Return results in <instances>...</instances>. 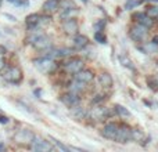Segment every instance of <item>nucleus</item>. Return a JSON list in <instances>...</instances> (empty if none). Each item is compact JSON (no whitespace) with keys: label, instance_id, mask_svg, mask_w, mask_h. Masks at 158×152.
Returning <instances> with one entry per match:
<instances>
[{"label":"nucleus","instance_id":"obj_30","mask_svg":"<svg viewBox=\"0 0 158 152\" xmlns=\"http://www.w3.org/2000/svg\"><path fill=\"white\" fill-rule=\"evenodd\" d=\"M53 141H54L56 144H57V147H58V148H61V150H63V151H65V152H67V151L69 150L68 147H65V145H63V144H61V142L58 141V140H53Z\"/></svg>","mask_w":158,"mask_h":152},{"label":"nucleus","instance_id":"obj_23","mask_svg":"<svg viewBox=\"0 0 158 152\" xmlns=\"http://www.w3.org/2000/svg\"><path fill=\"white\" fill-rule=\"evenodd\" d=\"M144 51L150 53V54H154V53H158V44H156L154 42H150L144 46Z\"/></svg>","mask_w":158,"mask_h":152},{"label":"nucleus","instance_id":"obj_33","mask_svg":"<svg viewBox=\"0 0 158 152\" xmlns=\"http://www.w3.org/2000/svg\"><path fill=\"white\" fill-rule=\"evenodd\" d=\"M4 15H6V17H7V18H8V19H10V21H13V22H14V21H15V18H14V17H13V15H8V14H4Z\"/></svg>","mask_w":158,"mask_h":152},{"label":"nucleus","instance_id":"obj_7","mask_svg":"<svg viewBox=\"0 0 158 152\" xmlns=\"http://www.w3.org/2000/svg\"><path fill=\"white\" fill-rule=\"evenodd\" d=\"M4 79L7 82H10V83H14V84L19 83V82H21V79H22L21 69H19L18 66H13V68H10L7 71V74L4 75Z\"/></svg>","mask_w":158,"mask_h":152},{"label":"nucleus","instance_id":"obj_11","mask_svg":"<svg viewBox=\"0 0 158 152\" xmlns=\"http://www.w3.org/2000/svg\"><path fill=\"white\" fill-rule=\"evenodd\" d=\"M110 111L107 108H103V106H96V108L92 109L90 112V116L92 119H96V120H101V119H106L107 116H110Z\"/></svg>","mask_w":158,"mask_h":152},{"label":"nucleus","instance_id":"obj_32","mask_svg":"<svg viewBox=\"0 0 158 152\" xmlns=\"http://www.w3.org/2000/svg\"><path fill=\"white\" fill-rule=\"evenodd\" d=\"M4 65H6V61H4V58H3V57H0V71H2V69L4 68Z\"/></svg>","mask_w":158,"mask_h":152},{"label":"nucleus","instance_id":"obj_13","mask_svg":"<svg viewBox=\"0 0 158 152\" xmlns=\"http://www.w3.org/2000/svg\"><path fill=\"white\" fill-rule=\"evenodd\" d=\"M133 18L136 19L139 24L144 25V26L150 28L151 25H153V18H151L150 15H147V13H136L133 14Z\"/></svg>","mask_w":158,"mask_h":152},{"label":"nucleus","instance_id":"obj_6","mask_svg":"<svg viewBox=\"0 0 158 152\" xmlns=\"http://www.w3.org/2000/svg\"><path fill=\"white\" fill-rule=\"evenodd\" d=\"M31 43L33 44V47L38 50H46L47 47L50 46V39L47 38L46 35H36L32 38V42Z\"/></svg>","mask_w":158,"mask_h":152},{"label":"nucleus","instance_id":"obj_1","mask_svg":"<svg viewBox=\"0 0 158 152\" xmlns=\"http://www.w3.org/2000/svg\"><path fill=\"white\" fill-rule=\"evenodd\" d=\"M33 65L43 74H49L53 69H56V62L52 60L50 57H42V58H36L33 60Z\"/></svg>","mask_w":158,"mask_h":152},{"label":"nucleus","instance_id":"obj_19","mask_svg":"<svg viewBox=\"0 0 158 152\" xmlns=\"http://www.w3.org/2000/svg\"><path fill=\"white\" fill-rule=\"evenodd\" d=\"M87 42L89 40H87V38L85 35H77L75 39H74V44H75L77 49H83V47H86Z\"/></svg>","mask_w":158,"mask_h":152},{"label":"nucleus","instance_id":"obj_26","mask_svg":"<svg viewBox=\"0 0 158 152\" xmlns=\"http://www.w3.org/2000/svg\"><path fill=\"white\" fill-rule=\"evenodd\" d=\"M142 2H137V0H129L128 3L125 4V8L126 10H131V8H133V7H136V6H139Z\"/></svg>","mask_w":158,"mask_h":152},{"label":"nucleus","instance_id":"obj_5","mask_svg":"<svg viewBox=\"0 0 158 152\" xmlns=\"http://www.w3.org/2000/svg\"><path fill=\"white\" fill-rule=\"evenodd\" d=\"M31 148H32L33 151H39V152H49L53 150L52 144L47 141H44V140L39 138V137H35L32 141V144H31Z\"/></svg>","mask_w":158,"mask_h":152},{"label":"nucleus","instance_id":"obj_37","mask_svg":"<svg viewBox=\"0 0 158 152\" xmlns=\"http://www.w3.org/2000/svg\"><path fill=\"white\" fill-rule=\"evenodd\" d=\"M2 2H3V0H0V6H2Z\"/></svg>","mask_w":158,"mask_h":152},{"label":"nucleus","instance_id":"obj_27","mask_svg":"<svg viewBox=\"0 0 158 152\" xmlns=\"http://www.w3.org/2000/svg\"><path fill=\"white\" fill-rule=\"evenodd\" d=\"M132 134H133V140H137V141H140V140L143 138V133L140 130H137V129L132 130Z\"/></svg>","mask_w":158,"mask_h":152},{"label":"nucleus","instance_id":"obj_35","mask_svg":"<svg viewBox=\"0 0 158 152\" xmlns=\"http://www.w3.org/2000/svg\"><path fill=\"white\" fill-rule=\"evenodd\" d=\"M82 2H83V3H87V0H82Z\"/></svg>","mask_w":158,"mask_h":152},{"label":"nucleus","instance_id":"obj_25","mask_svg":"<svg viewBox=\"0 0 158 152\" xmlns=\"http://www.w3.org/2000/svg\"><path fill=\"white\" fill-rule=\"evenodd\" d=\"M94 39H96V42H98V43H101V44H104L107 42V38L101 32H96L94 33Z\"/></svg>","mask_w":158,"mask_h":152},{"label":"nucleus","instance_id":"obj_15","mask_svg":"<svg viewBox=\"0 0 158 152\" xmlns=\"http://www.w3.org/2000/svg\"><path fill=\"white\" fill-rule=\"evenodd\" d=\"M39 22H40V15H39V14H32V15L27 17L28 29H35V28L39 25Z\"/></svg>","mask_w":158,"mask_h":152},{"label":"nucleus","instance_id":"obj_34","mask_svg":"<svg viewBox=\"0 0 158 152\" xmlns=\"http://www.w3.org/2000/svg\"><path fill=\"white\" fill-rule=\"evenodd\" d=\"M151 42H154V43H156V44H158V36H156V38H154Z\"/></svg>","mask_w":158,"mask_h":152},{"label":"nucleus","instance_id":"obj_17","mask_svg":"<svg viewBox=\"0 0 158 152\" xmlns=\"http://www.w3.org/2000/svg\"><path fill=\"white\" fill-rule=\"evenodd\" d=\"M98 80H100V84L103 87H106V89H108V87L112 86V78L110 74H107V72H104V74L100 75V78H98Z\"/></svg>","mask_w":158,"mask_h":152},{"label":"nucleus","instance_id":"obj_3","mask_svg":"<svg viewBox=\"0 0 158 152\" xmlns=\"http://www.w3.org/2000/svg\"><path fill=\"white\" fill-rule=\"evenodd\" d=\"M33 138H35V134L32 133L28 129H22V130H18L14 136V141L17 144H32Z\"/></svg>","mask_w":158,"mask_h":152},{"label":"nucleus","instance_id":"obj_16","mask_svg":"<svg viewBox=\"0 0 158 152\" xmlns=\"http://www.w3.org/2000/svg\"><path fill=\"white\" fill-rule=\"evenodd\" d=\"M58 6H60V0H47L43 3V10L47 13H53L58 10Z\"/></svg>","mask_w":158,"mask_h":152},{"label":"nucleus","instance_id":"obj_2","mask_svg":"<svg viewBox=\"0 0 158 152\" xmlns=\"http://www.w3.org/2000/svg\"><path fill=\"white\" fill-rule=\"evenodd\" d=\"M131 140H133L132 129L129 127V126H126V125H119L114 141L115 142H119V144H125V142H129Z\"/></svg>","mask_w":158,"mask_h":152},{"label":"nucleus","instance_id":"obj_18","mask_svg":"<svg viewBox=\"0 0 158 152\" xmlns=\"http://www.w3.org/2000/svg\"><path fill=\"white\" fill-rule=\"evenodd\" d=\"M85 84H86V83H83V82L77 80V79H75V80L69 84V90H71L72 93H77V94H79L81 91H83V90H85Z\"/></svg>","mask_w":158,"mask_h":152},{"label":"nucleus","instance_id":"obj_4","mask_svg":"<svg viewBox=\"0 0 158 152\" xmlns=\"http://www.w3.org/2000/svg\"><path fill=\"white\" fill-rule=\"evenodd\" d=\"M147 29H148L147 26H144V25H142V24L137 22V25H135V26L131 28L129 35H131V38L133 39L135 42H140L146 38V35H147Z\"/></svg>","mask_w":158,"mask_h":152},{"label":"nucleus","instance_id":"obj_36","mask_svg":"<svg viewBox=\"0 0 158 152\" xmlns=\"http://www.w3.org/2000/svg\"><path fill=\"white\" fill-rule=\"evenodd\" d=\"M151 2H158V0H151Z\"/></svg>","mask_w":158,"mask_h":152},{"label":"nucleus","instance_id":"obj_22","mask_svg":"<svg viewBox=\"0 0 158 152\" xmlns=\"http://www.w3.org/2000/svg\"><path fill=\"white\" fill-rule=\"evenodd\" d=\"M119 61L123 66H126V68L135 71V66H133V64H132V61L129 60V57H126V55H119Z\"/></svg>","mask_w":158,"mask_h":152},{"label":"nucleus","instance_id":"obj_20","mask_svg":"<svg viewBox=\"0 0 158 152\" xmlns=\"http://www.w3.org/2000/svg\"><path fill=\"white\" fill-rule=\"evenodd\" d=\"M72 115H74L77 119H83L85 116H86V111H85L83 108H81V106H74L72 108Z\"/></svg>","mask_w":158,"mask_h":152},{"label":"nucleus","instance_id":"obj_8","mask_svg":"<svg viewBox=\"0 0 158 152\" xmlns=\"http://www.w3.org/2000/svg\"><path fill=\"white\" fill-rule=\"evenodd\" d=\"M118 127H119L118 123H107V125L103 127V130H101V134H103V137H106V138L114 141L115 136H117Z\"/></svg>","mask_w":158,"mask_h":152},{"label":"nucleus","instance_id":"obj_12","mask_svg":"<svg viewBox=\"0 0 158 152\" xmlns=\"http://www.w3.org/2000/svg\"><path fill=\"white\" fill-rule=\"evenodd\" d=\"M63 29L67 35H75L78 32V22L74 18H67V21L63 24Z\"/></svg>","mask_w":158,"mask_h":152},{"label":"nucleus","instance_id":"obj_29","mask_svg":"<svg viewBox=\"0 0 158 152\" xmlns=\"http://www.w3.org/2000/svg\"><path fill=\"white\" fill-rule=\"evenodd\" d=\"M147 83H148V86H150V87H151V89H153V90H156V89H157L156 86H158V82H156V80H154L153 78L147 79Z\"/></svg>","mask_w":158,"mask_h":152},{"label":"nucleus","instance_id":"obj_24","mask_svg":"<svg viewBox=\"0 0 158 152\" xmlns=\"http://www.w3.org/2000/svg\"><path fill=\"white\" fill-rule=\"evenodd\" d=\"M147 15H150L151 18H158V6H150L147 7Z\"/></svg>","mask_w":158,"mask_h":152},{"label":"nucleus","instance_id":"obj_31","mask_svg":"<svg viewBox=\"0 0 158 152\" xmlns=\"http://www.w3.org/2000/svg\"><path fill=\"white\" fill-rule=\"evenodd\" d=\"M0 123H2V125H6V123H8V118L4 116V115H0Z\"/></svg>","mask_w":158,"mask_h":152},{"label":"nucleus","instance_id":"obj_28","mask_svg":"<svg viewBox=\"0 0 158 152\" xmlns=\"http://www.w3.org/2000/svg\"><path fill=\"white\" fill-rule=\"evenodd\" d=\"M104 25H106V22H104V21L96 22V24H94V29H96V32H101V30H103V28H104Z\"/></svg>","mask_w":158,"mask_h":152},{"label":"nucleus","instance_id":"obj_10","mask_svg":"<svg viewBox=\"0 0 158 152\" xmlns=\"http://www.w3.org/2000/svg\"><path fill=\"white\" fill-rule=\"evenodd\" d=\"M61 101H63L64 104H65L67 106H69V108H74V106H77L79 104V101H81V98L78 97L77 93H69V94H65L61 97Z\"/></svg>","mask_w":158,"mask_h":152},{"label":"nucleus","instance_id":"obj_14","mask_svg":"<svg viewBox=\"0 0 158 152\" xmlns=\"http://www.w3.org/2000/svg\"><path fill=\"white\" fill-rule=\"evenodd\" d=\"M93 78H94V75H93L92 71H85V69H81L79 72L75 74V79H77V80L83 82V83H89V82H92Z\"/></svg>","mask_w":158,"mask_h":152},{"label":"nucleus","instance_id":"obj_21","mask_svg":"<svg viewBox=\"0 0 158 152\" xmlns=\"http://www.w3.org/2000/svg\"><path fill=\"white\" fill-rule=\"evenodd\" d=\"M114 108H115V112H117L119 116H123V118H129V116H131V112H129L128 109L125 108V106H122V105H115Z\"/></svg>","mask_w":158,"mask_h":152},{"label":"nucleus","instance_id":"obj_9","mask_svg":"<svg viewBox=\"0 0 158 152\" xmlns=\"http://www.w3.org/2000/svg\"><path fill=\"white\" fill-rule=\"evenodd\" d=\"M81 69H83V61L79 60V58H74V60L68 61V62L65 64V71L68 72V74L75 75L77 72L81 71Z\"/></svg>","mask_w":158,"mask_h":152}]
</instances>
